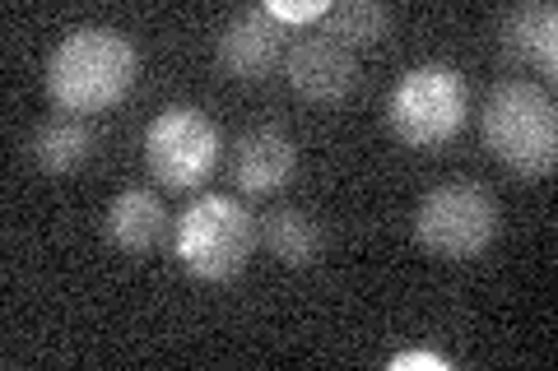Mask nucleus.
Masks as SVG:
<instances>
[{
    "mask_svg": "<svg viewBox=\"0 0 558 371\" xmlns=\"http://www.w3.org/2000/svg\"><path fill=\"white\" fill-rule=\"evenodd\" d=\"M260 227H266V246L275 251V260H284L289 270H307L326 251V227L307 209H275Z\"/></svg>",
    "mask_w": 558,
    "mask_h": 371,
    "instance_id": "13",
    "label": "nucleus"
},
{
    "mask_svg": "<svg viewBox=\"0 0 558 371\" xmlns=\"http://www.w3.org/2000/svg\"><path fill=\"white\" fill-rule=\"evenodd\" d=\"M484 145L521 176H549L558 153L554 98L531 79L498 84L484 102Z\"/></svg>",
    "mask_w": 558,
    "mask_h": 371,
    "instance_id": "2",
    "label": "nucleus"
},
{
    "mask_svg": "<svg viewBox=\"0 0 558 371\" xmlns=\"http://www.w3.org/2000/svg\"><path fill=\"white\" fill-rule=\"evenodd\" d=\"M391 131L414 149H438L465 126V79L447 61L414 65L387 102Z\"/></svg>",
    "mask_w": 558,
    "mask_h": 371,
    "instance_id": "4",
    "label": "nucleus"
},
{
    "mask_svg": "<svg viewBox=\"0 0 558 371\" xmlns=\"http://www.w3.org/2000/svg\"><path fill=\"white\" fill-rule=\"evenodd\" d=\"M279 24H303V20H326V0H270L266 5Z\"/></svg>",
    "mask_w": 558,
    "mask_h": 371,
    "instance_id": "15",
    "label": "nucleus"
},
{
    "mask_svg": "<svg viewBox=\"0 0 558 371\" xmlns=\"http://www.w3.org/2000/svg\"><path fill=\"white\" fill-rule=\"evenodd\" d=\"M498 42H502V51H508L512 61L554 75V65H558V10L549 5V0L517 5L508 20H502Z\"/></svg>",
    "mask_w": 558,
    "mask_h": 371,
    "instance_id": "10",
    "label": "nucleus"
},
{
    "mask_svg": "<svg viewBox=\"0 0 558 371\" xmlns=\"http://www.w3.org/2000/svg\"><path fill=\"white\" fill-rule=\"evenodd\" d=\"M102 227H108L112 246H121L131 256H145L168 237V209L154 190H121Z\"/></svg>",
    "mask_w": 558,
    "mask_h": 371,
    "instance_id": "11",
    "label": "nucleus"
},
{
    "mask_svg": "<svg viewBox=\"0 0 558 371\" xmlns=\"http://www.w3.org/2000/svg\"><path fill=\"white\" fill-rule=\"evenodd\" d=\"M28 153H33V163H38L43 172L65 176V172L84 168V158L94 153V131H89V121H84V116L57 112V116H47L43 126L33 131Z\"/></svg>",
    "mask_w": 558,
    "mask_h": 371,
    "instance_id": "12",
    "label": "nucleus"
},
{
    "mask_svg": "<svg viewBox=\"0 0 558 371\" xmlns=\"http://www.w3.org/2000/svg\"><path fill=\"white\" fill-rule=\"evenodd\" d=\"M279 38L284 28L270 10H242L229 20L219 38V65L229 79H242V84H256L266 79L270 70L279 65Z\"/></svg>",
    "mask_w": 558,
    "mask_h": 371,
    "instance_id": "8",
    "label": "nucleus"
},
{
    "mask_svg": "<svg viewBox=\"0 0 558 371\" xmlns=\"http://www.w3.org/2000/svg\"><path fill=\"white\" fill-rule=\"evenodd\" d=\"M284 79L293 84V94L307 102H344L359 84V61L354 51L336 38H303L284 51Z\"/></svg>",
    "mask_w": 558,
    "mask_h": 371,
    "instance_id": "7",
    "label": "nucleus"
},
{
    "mask_svg": "<svg viewBox=\"0 0 558 371\" xmlns=\"http://www.w3.org/2000/svg\"><path fill=\"white\" fill-rule=\"evenodd\" d=\"M498 233V205L480 182L451 176V182L433 186L418 200L414 214V237L424 251L442 256V260H470L480 256Z\"/></svg>",
    "mask_w": 558,
    "mask_h": 371,
    "instance_id": "5",
    "label": "nucleus"
},
{
    "mask_svg": "<svg viewBox=\"0 0 558 371\" xmlns=\"http://www.w3.org/2000/svg\"><path fill=\"white\" fill-rule=\"evenodd\" d=\"M447 371L451 362L442 358V353H428V348H410V353H396L391 358V371Z\"/></svg>",
    "mask_w": 558,
    "mask_h": 371,
    "instance_id": "16",
    "label": "nucleus"
},
{
    "mask_svg": "<svg viewBox=\"0 0 558 371\" xmlns=\"http://www.w3.org/2000/svg\"><path fill=\"white\" fill-rule=\"evenodd\" d=\"M293 139L279 126H256L238 139V158H233V176L247 196H275L279 186L293 176Z\"/></svg>",
    "mask_w": 558,
    "mask_h": 371,
    "instance_id": "9",
    "label": "nucleus"
},
{
    "mask_svg": "<svg viewBox=\"0 0 558 371\" xmlns=\"http://www.w3.org/2000/svg\"><path fill=\"white\" fill-rule=\"evenodd\" d=\"M172 251L186 264V274L223 284L247 270L256 251V219L233 196H205L172 227Z\"/></svg>",
    "mask_w": 558,
    "mask_h": 371,
    "instance_id": "3",
    "label": "nucleus"
},
{
    "mask_svg": "<svg viewBox=\"0 0 558 371\" xmlns=\"http://www.w3.org/2000/svg\"><path fill=\"white\" fill-rule=\"evenodd\" d=\"M140 57L117 28H75L47 61V94L61 112H108L131 94Z\"/></svg>",
    "mask_w": 558,
    "mask_h": 371,
    "instance_id": "1",
    "label": "nucleus"
},
{
    "mask_svg": "<svg viewBox=\"0 0 558 371\" xmlns=\"http://www.w3.org/2000/svg\"><path fill=\"white\" fill-rule=\"evenodd\" d=\"M391 28V10L377 5V0H344V5L326 10V38L354 47H377Z\"/></svg>",
    "mask_w": 558,
    "mask_h": 371,
    "instance_id": "14",
    "label": "nucleus"
},
{
    "mask_svg": "<svg viewBox=\"0 0 558 371\" xmlns=\"http://www.w3.org/2000/svg\"><path fill=\"white\" fill-rule=\"evenodd\" d=\"M145 163L154 182L168 190L201 186L219 163V131L201 108H168L149 121L145 135Z\"/></svg>",
    "mask_w": 558,
    "mask_h": 371,
    "instance_id": "6",
    "label": "nucleus"
}]
</instances>
